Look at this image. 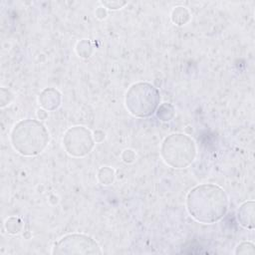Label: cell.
Here are the masks:
<instances>
[{
    "mask_svg": "<svg viewBox=\"0 0 255 255\" xmlns=\"http://www.w3.org/2000/svg\"><path fill=\"white\" fill-rule=\"evenodd\" d=\"M186 209L189 215L200 223H215L225 216L228 210V197L220 186L202 183L187 193Z\"/></svg>",
    "mask_w": 255,
    "mask_h": 255,
    "instance_id": "cell-1",
    "label": "cell"
},
{
    "mask_svg": "<svg viewBox=\"0 0 255 255\" xmlns=\"http://www.w3.org/2000/svg\"><path fill=\"white\" fill-rule=\"evenodd\" d=\"M50 134L46 127L37 120L27 119L17 123L10 134L13 148L24 156H35L48 145Z\"/></svg>",
    "mask_w": 255,
    "mask_h": 255,
    "instance_id": "cell-2",
    "label": "cell"
},
{
    "mask_svg": "<svg viewBox=\"0 0 255 255\" xmlns=\"http://www.w3.org/2000/svg\"><path fill=\"white\" fill-rule=\"evenodd\" d=\"M160 95L157 88L147 82L132 84L126 93L125 104L135 118H148L158 109Z\"/></svg>",
    "mask_w": 255,
    "mask_h": 255,
    "instance_id": "cell-3",
    "label": "cell"
},
{
    "mask_svg": "<svg viewBox=\"0 0 255 255\" xmlns=\"http://www.w3.org/2000/svg\"><path fill=\"white\" fill-rule=\"evenodd\" d=\"M160 154L167 165L173 168H185L195 158V142L184 133H172L163 139Z\"/></svg>",
    "mask_w": 255,
    "mask_h": 255,
    "instance_id": "cell-4",
    "label": "cell"
},
{
    "mask_svg": "<svg viewBox=\"0 0 255 255\" xmlns=\"http://www.w3.org/2000/svg\"><path fill=\"white\" fill-rule=\"evenodd\" d=\"M98 242L89 235L70 233L59 239L53 247L52 254H102Z\"/></svg>",
    "mask_w": 255,
    "mask_h": 255,
    "instance_id": "cell-5",
    "label": "cell"
},
{
    "mask_svg": "<svg viewBox=\"0 0 255 255\" xmlns=\"http://www.w3.org/2000/svg\"><path fill=\"white\" fill-rule=\"evenodd\" d=\"M95 142L91 130L83 126L68 128L63 136V145L66 151L75 157L86 156L94 148Z\"/></svg>",
    "mask_w": 255,
    "mask_h": 255,
    "instance_id": "cell-6",
    "label": "cell"
},
{
    "mask_svg": "<svg viewBox=\"0 0 255 255\" xmlns=\"http://www.w3.org/2000/svg\"><path fill=\"white\" fill-rule=\"evenodd\" d=\"M38 101L43 109L54 111L61 105V94L54 88H47L39 95Z\"/></svg>",
    "mask_w": 255,
    "mask_h": 255,
    "instance_id": "cell-7",
    "label": "cell"
},
{
    "mask_svg": "<svg viewBox=\"0 0 255 255\" xmlns=\"http://www.w3.org/2000/svg\"><path fill=\"white\" fill-rule=\"evenodd\" d=\"M237 219L245 228H254V201H246L240 205L237 211Z\"/></svg>",
    "mask_w": 255,
    "mask_h": 255,
    "instance_id": "cell-8",
    "label": "cell"
},
{
    "mask_svg": "<svg viewBox=\"0 0 255 255\" xmlns=\"http://www.w3.org/2000/svg\"><path fill=\"white\" fill-rule=\"evenodd\" d=\"M189 19H190V14L185 7L178 6L172 10L171 20L176 25H179V26L184 25L189 21Z\"/></svg>",
    "mask_w": 255,
    "mask_h": 255,
    "instance_id": "cell-9",
    "label": "cell"
},
{
    "mask_svg": "<svg viewBox=\"0 0 255 255\" xmlns=\"http://www.w3.org/2000/svg\"><path fill=\"white\" fill-rule=\"evenodd\" d=\"M98 179L104 185H109L113 183L115 179V171L109 166H104L100 168L98 172Z\"/></svg>",
    "mask_w": 255,
    "mask_h": 255,
    "instance_id": "cell-10",
    "label": "cell"
},
{
    "mask_svg": "<svg viewBox=\"0 0 255 255\" xmlns=\"http://www.w3.org/2000/svg\"><path fill=\"white\" fill-rule=\"evenodd\" d=\"M22 221L18 217H9L5 221V227L8 233L10 234H17L22 230Z\"/></svg>",
    "mask_w": 255,
    "mask_h": 255,
    "instance_id": "cell-11",
    "label": "cell"
},
{
    "mask_svg": "<svg viewBox=\"0 0 255 255\" xmlns=\"http://www.w3.org/2000/svg\"><path fill=\"white\" fill-rule=\"evenodd\" d=\"M76 51L78 55L82 58H89L93 52V47L90 41L88 40H83L78 43Z\"/></svg>",
    "mask_w": 255,
    "mask_h": 255,
    "instance_id": "cell-12",
    "label": "cell"
},
{
    "mask_svg": "<svg viewBox=\"0 0 255 255\" xmlns=\"http://www.w3.org/2000/svg\"><path fill=\"white\" fill-rule=\"evenodd\" d=\"M253 254L254 253V244L251 242H242L240 243L235 250V254Z\"/></svg>",
    "mask_w": 255,
    "mask_h": 255,
    "instance_id": "cell-13",
    "label": "cell"
},
{
    "mask_svg": "<svg viewBox=\"0 0 255 255\" xmlns=\"http://www.w3.org/2000/svg\"><path fill=\"white\" fill-rule=\"evenodd\" d=\"M101 4L108 8V9H112V10H117L122 8L123 6H125L127 4V2H122V1H105V2H101Z\"/></svg>",
    "mask_w": 255,
    "mask_h": 255,
    "instance_id": "cell-14",
    "label": "cell"
},
{
    "mask_svg": "<svg viewBox=\"0 0 255 255\" xmlns=\"http://www.w3.org/2000/svg\"><path fill=\"white\" fill-rule=\"evenodd\" d=\"M122 157H123V160H124L125 162L129 163V162H132V161L134 160L135 154H134L133 150H131V149H126V150H124V152H123V154H122Z\"/></svg>",
    "mask_w": 255,
    "mask_h": 255,
    "instance_id": "cell-15",
    "label": "cell"
}]
</instances>
